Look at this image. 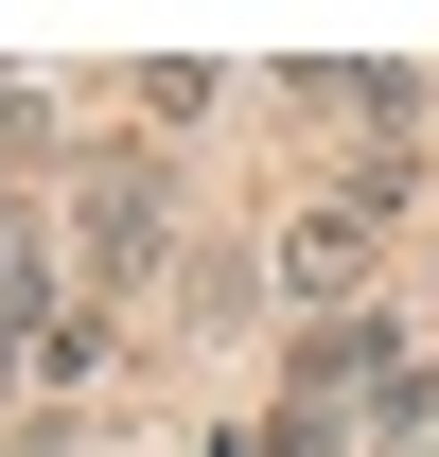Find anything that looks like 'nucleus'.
Listing matches in <instances>:
<instances>
[{"label":"nucleus","mask_w":439,"mask_h":457,"mask_svg":"<svg viewBox=\"0 0 439 457\" xmlns=\"http://www.w3.org/2000/svg\"><path fill=\"white\" fill-rule=\"evenodd\" d=\"M159 264H176L159 159H70V299H141Z\"/></svg>","instance_id":"nucleus-1"},{"label":"nucleus","mask_w":439,"mask_h":457,"mask_svg":"<svg viewBox=\"0 0 439 457\" xmlns=\"http://www.w3.org/2000/svg\"><path fill=\"white\" fill-rule=\"evenodd\" d=\"M281 123H334L352 159H386V141H422V71L404 54H299L281 71Z\"/></svg>","instance_id":"nucleus-2"},{"label":"nucleus","mask_w":439,"mask_h":457,"mask_svg":"<svg viewBox=\"0 0 439 457\" xmlns=\"http://www.w3.org/2000/svg\"><path fill=\"white\" fill-rule=\"evenodd\" d=\"M386 370H422V352H404V299H352V317H299V370H281V404H334V422H352Z\"/></svg>","instance_id":"nucleus-3"},{"label":"nucleus","mask_w":439,"mask_h":457,"mask_svg":"<svg viewBox=\"0 0 439 457\" xmlns=\"http://www.w3.org/2000/svg\"><path fill=\"white\" fill-rule=\"evenodd\" d=\"M369 264H386V228L352 212V194L281 212V246H264V282H281V299H317V317H352V299H369Z\"/></svg>","instance_id":"nucleus-4"},{"label":"nucleus","mask_w":439,"mask_h":457,"mask_svg":"<svg viewBox=\"0 0 439 457\" xmlns=\"http://www.w3.org/2000/svg\"><path fill=\"white\" fill-rule=\"evenodd\" d=\"M106 370H123V299H70V317H54V335H36V387H106Z\"/></svg>","instance_id":"nucleus-5"},{"label":"nucleus","mask_w":439,"mask_h":457,"mask_svg":"<svg viewBox=\"0 0 439 457\" xmlns=\"http://www.w3.org/2000/svg\"><path fill=\"white\" fill-rule=\"evenodd\" d=\"M352 440H369V457H422L439 440V370H386V387L352 404Z\"/></svg>","instance_id":"nucleus-6"},{"label":"nucleus","mask_w":439,"mask_h":457,"mask_svg":"<svg viewBox=\"0 0 439 457\" xmlns=\"http://www.w3.org/2000/svg\"><path fill=\"white\" fill-rule=\"evenodd\" d=\"M18 159H54V106H36V71H0V176Z\"/></svg>","instance_id":"nucleus-7"},{"label":"nucleus","mask_w":439,"mask_h":457,"mask_svg":"<svg viewBox=\"0 0 439 457\" xmlns=\"http://www.w3.org/2000/svg\"><path fill=\"white\" fill-rule=\"evenodd\" d=\"M264 457H352V422H334V404H281V422H264Z\"/></svg>","instance_id":"nucleus-8"},{"label":"nucleus","mask_w":439,"mask_h":457,"mask_svg":"<svg viewBox=\"0 0 439 457\" xmlns=\"http://www.w3.org/2000/svg\"><path fill=\"white\" fill-rule=\"evenodd\" d=\"M36 335H54V317H0V404L36 387Z\"/></svg>","instance_id":"nucleus-9"}]
</instances>
